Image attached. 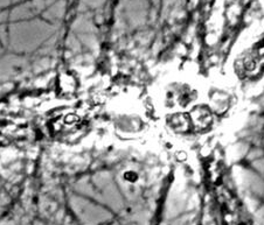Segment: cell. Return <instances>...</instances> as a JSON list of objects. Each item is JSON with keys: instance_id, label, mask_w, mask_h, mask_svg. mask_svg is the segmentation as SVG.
Masks as SVG:
<instances>
[{"instance_id": "1", "label": "cell", "mask_w": 264, "mask_h": 225, "mask_svg": "<svg viewBox=\"0 0 264 225\" xmlns=\"http://www.w3.org/2000/svg\"><path fill=\"white\" fill-rule=\"evenodd\" d=\"M189 122L194 125L195 128L203 130L208 128L212 122V114H210L209 108L206 106H198L194 110H192L189 114Z\"/></svg>"}, {"instance_id": "2", "label": "cell", "mask_w": 264, "mask_h": 225, "mask_svg": "<svg viewBox=\"0 0 264 225\" xmlns=\"http://www.w3.org/2000/svg\"><path fill=\"white\" fill-rule=\"evenodd\" d=\"M76 80L69 74H63L59 77V91L63 94H73L76 90Z\"/></svg>"}, {"instance_id": "3", "label": "cell", "mask_w": 264, "mask_h": 225, "mask_svg": "<svg viewBox=\"0 0 264 225\" xmlns=\"http://www.w3.org/2000/svg\"><path fill=\"white\" fill-rule=\"evenodd\" d=\"M171 125L174 130H177L179 132H186L189 128V118L188 116L184 114H178L172 116L171 118Z\"/></svg>"}]
</instances>
